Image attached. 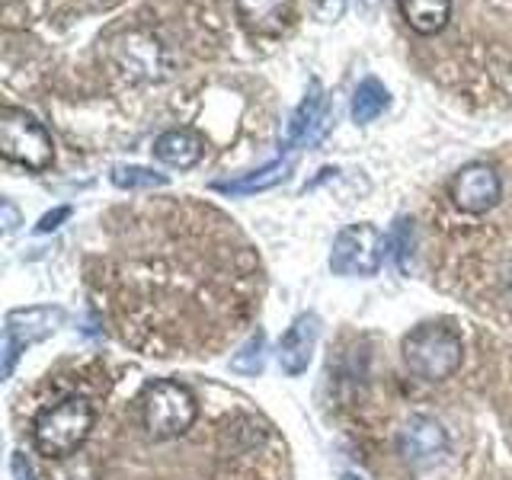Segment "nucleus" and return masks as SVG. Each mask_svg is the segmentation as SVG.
Returning <instances> with one entry per match:
<instances>
[{
    "instance_id": "obj_6",
    "label": "nucleus",
    "mask_w": 512,
    "mask_h": 480,
    "mask_svg": "<svg viewBox=\"0 0 512 480\" xmlns=\"http://www.w3.org/2000/svg\"><path fill=\"white\" fill-rule=\"evenodd\" d=\"M384 260V237L372 224H349L333 240V276H378Z\"/></svg>"
},
{
    "instance_id": "obj_20",
    "label": "nucleus",
    "mask_w": 512,
    "mask_h": 480,
    "mask_svg": "<svg viewBox=\"0 0 512 480\" xmlns=\"http://www.w3.org/2000/svg\"><path fill=\"white\" fill-rule=\"evenodd\" d=\"M68 215H71V208H68V205H61V208H55V212H48V215H42V218H39L36 231H39V234H48V231H55L58 224H61L64 218H68Z\"/></svg>"
},
{
    "instance_id": "obj_24",
    "label": "nucleus",
    "mask_w": 512,
    "mask_h": 480,
    "mask_svg": "<svg viewBox=\"0 0 512 480\" xmlns=\"http://www.w3.org/2000/svg\"><path fill=\"white\" fill-rule=\"evenodd\" d=\"M509 298H512V276H509ZM512 304V301H509Z\"/></svg>"
},
{
    "instance_id": "obj_15",
    "label": "nucleus",
    "mask_w": 512,
    "mask_h": 480,
    "mask_svg": "<svg viewBox=\"0 0 512 480\" xmlns=\"http://www.w3.org/2000/svg\"><path fill=\"white\" fill-rule=\"evenodd\" d=\"M388 106H391L388 87H384L381 80H375V77H365L362 84L356 87V93H352V122H356V125L375 122Z\"/></svg>"
},
{
    "instance_id": "obj_23",
    "label": "nucleus",
    "mask_w": 512,
    "mask_h": 480,
    "mask_svg": "<svg viewBox=\"0 0 512 480\" xmlns=\"http://www.w3.org/2000/svg\"><path fill=\"white\" fill-rule=\"evenodd\" d=\"M340 480H359V477H356V474H343Z\"/></svg>"
},
{
    "instance_id": "obj_11",
    "label": "nucleus",
    "mask_w": 512,
    "mask_h": 480,
    "mask_svg": "<svg viewBox=\"0 0 512 480\" xmlns=\"http://www.w3.org/2000/svg\"><path fill=\"white\" fill-rule=\"evenodd\" d=\"M234 10L253 36H279L292 16V0H234Z\"/></svg>"
},
{
    "instance_id": "obj_1",
    "label": "nucleus",
    "mask_w": 512,
    "mask_h": 480,
    "mask_svg": "<svg viewBox=\"0 0 512 480\" xmlns=\"http://www.w3.org/2000/svg\"><path fill=\"white\" fill-rule=\"evenodd\" d=\"M96 423L93 404L87 397H64L45 407L32 423V442L45 458H68L87 442Z\"/></svg>"
},
{
    "instance_id": "obj_9",
    "label": "nucleus",
    "mask_w": 512,
    "mask_h": 480,
    "mask_svg": "<svg viewBox=\"0 0 512 480\" xmlns=\"http://www.w3.org/2000/svg\"><path fill=\"white\" fill-rule=\"evenodd\" d=\"M330 125V112H327V96L320 90V80H311V90L308 96L301 100V106L292 112V119H288V128H285V138H282V151H292L295 144H317L324 138Z\"/></svg>"
},
{
    "instance_id": "obj_16",
    "label": "nucleus",
    "mask_w": 512,
    "mask_h": 480,
    "mask_svg": "<svg viewBox=\"0 0 512 480\" xmlns=\"http://www.w3.org/2000/svg\"><path fill=\"white\" fill-rule=\"evenodd\" d=\"M384 250H388L394 256L397 269L404 272V276H410L413 272V250H416V231H413V221L410 218H397L394 228L388 231V237H384Z\"/></svg>"
},
{
    "instance_id": "obj_13",
    "label": "nucleus",
    "mask_w": 512,
    "mask_h": 480,
    "mask_svg": "<svg viewBox=\"0 0 512 480\" xmlns=\"http://www.w3.org/2000/svg\"><path fill=\"white\" fill-rule=\"evenodd\" d=\"M400 16L420 36H436L452 16V0H397Z\"/></svg>"
},
{
    "instance_id": "obj_10",
    "label": "nucleus",
    "mask_w": 512,
    "mask_h": 480,
    "mask_svg": "<svg viewBox=\"0 0 512 480\" xmlns=\"http://www.w3.org/2000/svg\"><path fill=\"white\" fill-rule=\"evenodd\" d=\"M317 336H320V317L314 311H304L292 320V327L282 333L279 349H276V359L285 375L295 378L301 372H308L314 349H317Z\"/></svg>"
},
{
    "instance_id": "obj_3",
    "label": "nucleus",
    "mask_w": 512,
    "mask_h": 480,
    "mask_svg": "<svg viewBox=\"0 0 512 480\" xmlns=\"http://www.w3.org/2000/svg\"><path fill=\"white\" fill-rule=\"evenodd\" d=\"M196 416V397L180 381H151L141 394V426L154 442L180 439L186 429H192Z\"/></svg>"
},
{
    "instance_id": "obj_14",
    "label": "nucleus",
    "mask_w": 512,
    "mask_h": 480,
    "mask_svg": "<svg viewBox=\"0 0 512 480\" xmlns=\"http://www.w3.org/2000/svg\"><path fill=\"white\" fill-rule=\"evenodd\" d=\"M288 170H292V160H276V164H269L263 170H253L247 176H240V180H228V183H215L218 192L224 196H253V192H266L272 186H279L288 180Z\"/></svg>"
},
{
    "instance_id": "obj_4",
    "label": "nucleus",
    "mask_w": 512,
    "mask_h": 480,
    "mask_svg": "<svg viewBox=\"0 0 512 480\" xmlns=\"http://www.w3.org/2000/svg\"><path fill=\"white\" fill-rule=\"evenodd\" d=\"M0 154L10 164H20L32 173H42L55 164V141L45 125L26 109H0Z\"/></svg>"
},
{
    "instance_id": "obj_12",
    "label": "nucleus",
    "mask_w": 512,
    "mask_h": 480,
    "mask_svg": "<svg viewBox=\"0 0 512 480\" xmlns=\"http://www.w3.org/2000/svg\"><path fill=\"white\" fill-rule=\"evenodd\" d=\"M202 154H205V141L192 128H170V132H164L154 141V157L167 167L189 170L199 164Z\"/></svg>"
},
{
    "instance_id": "obj_19",
    "label": "nucleus",
    "mask_w": 512,
    "mask_h": 480,
    "mask_svg": "<svg viewBox=\"0 0 512 480\" xmlns=\"http://www.w3.org/2000/svg\"><path fill=\"white\" fill-rule=\"evenodd\" d=\"M311 7L320 23H336L346 10V0H311Z\"/></svg>"
},
{
    "instance_id": "obj_18",
    "label": "nucleus",
    "mask_w": 512,
    "mask_h": 480,
    "mask_svg": "<svg viewBox=\"0 0 512 480\" xmlns=\"http://www.w3.org/2000/svg\"><path fill=\"white\" fill-rule=\"evenodd\" d=\"M109 180L116 183L119 189H154V186H167V176L164 173H154L148 167H112Z\"/></svg>"
},
{
    "instance_id": "obj_17",
    "label": "nucleus",
    "mask_w": 512,
    "mask_h": 480,
    "mask_svg": "<svg viewBox=\"0 0 512 480\" xmlns=\"http://www.w3.org/2000/svg\"><path fill=\"white\" fill-rule=\"evenodd\" d=\"M263 365H266V336H263V330H256L231 359V368L240 375H260Z\"/></svg>"
},
{
    "instance_id": "obj_8",
    "label": "nucleus",
    "mask_w": 512,
    "mask_h": 480,
    "mask_svg": "<svg viewBox=\"0 0 512 480\" xmlns=\"http://www.w3.org/2000/svg\"><path fill=\"white\" fill-rule=\"evenodd\" d=\"M445 452H448V436L442 423L432 420V416L416 413L397 432V455L407 464H413V468L436 464Z\"/></svg>"
},
{
    "instance_id": "obj_21",
    "label": "nucleus",
    "mask_w": 512,
    "mask_h": 480,
    "mask_svg": "<svg viewBox=\"0 0 512 480\" xmlns=\"http://www.w3.org/2000/svg\"><path fill=\"white\" fill-rule=\"evenodd\" d=\"M0 224H4L7 234H13L16 228H20V212H16V205L10 199L0 202Z\"/></svg>"
},
{
    "instance_id": "obj_7",
    "label": "nucleus",
    "mask_w": 512,
    "mask_h": 480,
    "mask_svg": "<svg viewBox=\"0 0 512 480\" xmlns=\"http://www.w3.org/2000/svg\"><path fill=\"white\" fill-rule=\"evenodd\" d=\"M448 196H452L458 212H464V215H484L503 196L500 173H496L490 164H480V160H474V164H464L452 176Z\"/></svg>"
},
{
    "instance_id": "obj_5",
    "label": "nucleus",
    "mask_w": 512,
    "mask_h": 480,
    "mask_svg": "<svg viewBox=\"0 0 512 480\" xmlns=\"http://www.w3.org/2000/svg\"><path fill=\"white\" fill-rule=\"evenodd\" d=\"M64 324V308L58 304H36V308H16L4 320V343H0V375L10 378L16 362L32 343H42Z\"/></svg>"
},
{
    "instance_id": "obj_22",
    "label": "nucleus",
    "mask_w": 512,
    "mask_h": 480,
    "mask_svg": "<svg viewBox=\"0 0 512 480\" xmlns=\"http://www.w3.org/2000/svg\"><path fill=\"white\" fill-rule=\"evenodd\" d=\"M10 471H13V480H36V477H32V468H29L26 455H20V452H13V458H10Z\"/></svg>"
},
{
    "instance_id": "obj_2",
    "label": "nucleus",
    "mask_w": 512,
    "mask_h": 480,
    "mask_svg": "<svg viewBox=\"0 0 512 480\" xmlns=\"http://www.w3.org/2000/svg\"><path fill=\"white\" fill-rule=\"evenodd\" d=\"M461 336L448 324H420L404 336V362L423 381H445L461 368Z\"/></svg>"
}]
</instances>
